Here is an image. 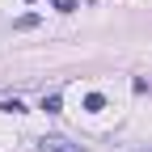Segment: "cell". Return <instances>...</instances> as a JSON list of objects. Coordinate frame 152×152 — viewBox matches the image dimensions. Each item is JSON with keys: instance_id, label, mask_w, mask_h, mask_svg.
<instances>
[{"instance_id": "obj_1", "label": "cell", "mask_w": 152, "mask_h": 152, "mask_svg": "<svg viewBox=\"0 0 152 152\" xmlns=\"http://www.w3.org/2000/svg\"><path fill=\"white\" fill-rule=\"evenodd\" d=\"M38 152H85V148L80 144H68L59 135H42V140H38Z\"/></svg>"}, {"instance_id": "obj_2", "label": "cell", "mask_w": 152, "mask_h": 152, "mask_svg": "<svg viewBox=\"0 0 152 152\" xmlns=\"http://www.w3.org/2000/svg\"><path fill=\"white\" fill-rule=\"evenodd\" d=\"M42 110H47V114H55V110H59V93H51V97L42 102Z\"/></svg>"}, {"instance_id": "obj_3", "label": "cell", "mask_w": 152, "mask_h": 152, "mask_svg": "<svg viewBox=\"0 0 152 152\" xmlns=\"http://www.w3.org/2000/svg\"><path fill=\"white\" fill-rule=\"evenodd\" d=\"M144 152H152V148H144Z\"/></svg>"}]
</instances>
